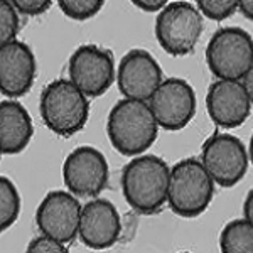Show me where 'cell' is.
<instances>
[{
  "instance_id": "cell-1",
  "label": "cell",
  "mask_w": 253,
  "mask_h": 253,
  "mask_svg": "<svg viewBox=\"0 0 253 253\" xmlns=\"http://www.w3.org/2000/svg\"><path fill=\"white\" fill-rule=\"evenodd\" d=\"M170 169L164 159L145 154L135 156L124 167L122 193L138 214H157L167 203Z\"/></svg>"
},
{
  "instance_id": "cell-2",
  "label": "cell",
  "mask_w": 253,
  "mask_h": 253,
  "mask_svg": "<svg viewBox=\"0 0 253 253\" xmlns=\"http://www.w3.org/2000/svg\"><path fill=\"white\" fill-rule=\"evenodd\" d=\"M107 133L113 149L122 156L135 157L156 142L159 124L147 101L124 98L110 110Z\"/></svg>"
},
{
  "instance_id": "cell-3",
  "label": "cell",
  "mask_w": 253,
  "mask_h": 253,
  "mask_svg": "<svg viewBox=\"0 0 253 253\" xmlns=\"http://www.w3.org/2000/svg\"><path fill=\"white\" fill-rule=\"evenodd\" d=\"M44 125L59 137H73L83 130L89 117L88 96L71 80L51 81L41 93Z\"/></svg>"
},
{
  "instance_id": "cell-4",
  "label": "cell",
  "mask_w": 253,
  "mask_h": 253,
  "mask_svg": "<svg viewBox=\"0 0 253 253\" xmlns=\"http://www.w3.org/2000/svg\"><path fill=\"white\" fill-rule=\"evenodd\" d=\"M214 196V181L203 161L182 159L170 169L167 205L181 218L203 214Z\"/></svg>"
},
{
  "instance_id": "cell-5",
  "label": "cell",
  "mask_w": 253,
  "mask_h": 253,
  "mask_svg": "<svg viewBox=\"0 0 253 253\" xmlns=\"http://www.w3.org/2000/svg\"><path fill=\"white\" fill-rule=\"evenodd\" d=\"M203 29V14L198 7L184 0L167 3L156 19V38L170 56L191 54Z\"/></svg>"
},
{
  "instance_id": "cell-6",
  "label": "cell",
  "mask_w": 253,
  "mask_h": 253,
  "mask_svg": "<svg viewBox=\"0 0 253 253\" xmlns=\"http://www.w3.org/2000/svg\"><path fill=\"white\" fill-rule=\"evenodd\" d=\"M206 64L218 80H242L253 64V38L240 27L216 31L206 46Z\"/></svg>"
},
{
  "instance_id": "cell-7",
  "label": "cell",
  "mask_w": 253,
  "mask_h": 253,
  "mask_svg": "<svg viewBox=\"0 0 253 253\" xmlns=\"http://www.w3.org/2000/svg\"><path fill=\"white\" fill-rule=\"evenodd\" d=\"M201 161L216 184L233 187L247 174L250 157L238 137L214 133L203 144Z\"/></svg>"
},
{
  "instance_id": "cell-8",
  "label": "cell",
  "mask_w": 253,
  "mask_h": 253,
  "mask_svg": "<svg viewBox=\"0 0 253 253\" xmlns=\"http://www.w3.org/2000/svg\"><path fill=\"white\" fill-rule=\"evenodd\" d=\"M69 80L86 96H101L117 80L115 61L108 49L95 44L80 46L69 58Z\"/></svg>"
},
{
  "instance_id": "cell-9",
  "label": "cell",
  "mask_w": 253,
  "mask_h": 253,
  "mask_svg": "<svg viewBox=\"0 0 253 253\" xmlns=\"http://www.w3.org/2000/svg\"><path fill=\"white\" fill-rule=\"evenodd\" d=\"M81 211L78 196L71 191H51L36 211V224L42 235L69 245L80 233Z\"/></svg>"
},
{
  "instance_id": "cell-10",
  "label": "cell",
  "mask_w": 253,
  "mask_h": 253,
  "mask_svg": "<svg viewBox=\"0 0 253 253\" xmlns=\"http://www.w3.org/2000/svg\"><path fill=\"white\" fill-rule=\"evenodd\" d=\"M63 181L78 198H96L108 184L107 159L95 147H78L64 161Z\"/></svg>"
},
{
  "instance_id": "cell-11",
  "label": "cell",
  "mask_w": 253,
  "mask_h": 253,
  "mask_svg": "<svg viewBox=\"0 0 253 253\" xmlns=\"http://www.w3.org/2000/svg\"><path fill=\"white\" fill-rule=\"evenodd\" d=\"M196 93L186 80L169 78L161 83L149 100V107L161 128L177 132L196 115Z\"/></svg>"
},
{
  "instance_id": "cell-12",
  "label": "cell",
  "mask_w": 253,
  "mask_h": 253,
  "mask_svg": "<svg viewBox=\"0 0 253 253\" xmlns=\"http://www.w3.org/2000/svg\"><path fill=\"white\" fill-rule=\"evenodd\" d=\"M162 81L164 76H162L161 64L145 49H132L118 64V89L130 100L149 101Z\"/></svg>"
},
{
  "instance_id": "cell-13",
  "label": "cell",
  "mask_w": 253,
  "mask_h": 253,
  "mask_svg": "<svg viewBox=\"0 0 253 253\" xmlns=\"http://www.w3.org/2000/svg\"><path fill=\"white\" fill-rule=\"evenodd\" d=\"M124 233L122 218L108 199H93L83 206L80 219V240L91 250H105L115 245Z\"/></svg>"
},
{
  "instance_id": "cell-14",
  "label": "cell",
  "mask_w": 253,
  "mask_h": 253,
  "mask_svg": "<svg viewBox=\"0 0 253 253\" xmlns=\"http://www.w3.org/2000/svg\"><path fill=\"white\" fill-rule=\"evenodd\" d=\"M206 110L210 118L218 126L236 128L250 117L252 101L242 81L218 80L208 88Z\"/></svg>"
},
{
  "instance_id": "cell-15",
  "label": "cell",
  "mask_w": 253,
  "mask_h": 253,
  "mask_svg": "<svg viewBox=\"0 0 253 253\" xmlns=\"http://www.w3.org/2000/svg\"><path fill=\"white\" fill-rule=\"evenodd\" d=\"M38 64L32 49L22 41H12L0 49V89L7 98L29 93L34 84Z\"/></svg>"
},
{
  "instance_id": "cell-16",
  "label": "cell",
  "mask_w": 253,
  "mask_h": 253,
  "mask_svg": "<svg viewBox=\"0 0 253 253\" xmlns=\"http://www.w3.org/2000/svg\"><path fill=\"white\" fill-rule=\"evenodd\" d=\"M34 126L26 108L15 100H3L0 105V150L3 156L20 154L29 145Z\"/></svg>"
},
{
  "instance_id": "cell-17",
  "label": "cell",
  "mask_w": 253,
  "mask_h": 253,
  "mask_svg": "<svg viewBox=\"0 0 253 253\" xmlns=\"http://www.w3.org/2000/svg\"><path fill=\"white\" fill-rule=\"evenodd\" d=\"M223 253H253V224L248 219H233L219 235Z\"/></svg>"
},
{
  "instance_id": "cell-18",
  "label": "cell",
  "mask_w": 253,
  "mask_h": 253,
  "mask_svg": "<svg viewBox=\"0 0 253 253\" xmlns=\"http://www.w3.org/2000/svg\"><path fill=\"white\" fill-rule=\"evenodd\" d=\"M20 214V196L9 177H0V230L5 231L17 221Z\"/></svg>"
},
{
  "instance_id": "cell-19",
  "label": "cell",
  "mask_w": 253,
  "mask_h": 253,
  "mask_svg": "<svg viewBox=\"0 0 253 253\" xmlns=\"http://www.w3.org/2000/svg\"><path fill=\"white\" fill-rule=\"evenodd\" d=\"M61 12L73 20H88L103 9L105 0H58Z\"/></svg>"
},
{
  "instance_id": "cell-20",
  "label": "cell",
  "mask_w": 253,
  "mask_h": 253,
  "mask_svg": "<svg viewBox=\"0 0 253 253\" xmlns=\"http://www.w3.org/2000/svg\"><path fill=\"white\" fill-rule=\"evenodd\" d=\"M19 32V10L10 0L0 2V44L15 41Z\"/></svg>"
},
{
  "instance_id": "cell-21",
  "label": "cell",
  "mask_w": 253,
  "mask_h": 253,
  "mask_svg": "<svg viewBox=\"0 0 253 253\" xmlns=\"http://www.w3.org/2000/svg\"><path fill=\"white\" fill-rule=\"evenodd\" d=\"M198 9L211 20H224L238 9V0H196Z\"/></svg>"
},
{
  "instance_id": "cell-22",
  "label": "cell",
  "mask_w": 253,
  "mask_h": 253,
  "mask_svg": "<svg viewBox=\"0 0 253 253\" xmlns=\"http://www.w3.org/2000/svg\"><path fill=\"white\" fill-rule=\"evenodd\" d=\"M27 252L31 253H64L68 252V245L58 242L47 235H41L31 240Z\"/></svg>"
},
{
  "instance_id": "cell-23",
  "label": "cell",
  "mask_w": 253,
  "mask_h": 253,
  "mask_svg": "<svg viewBox=\"0 0 253 253\" xmlns=\"http://www.w3.org/2000/svg\"><path fill=\"white\" fill-rule=\"evenodd\" d=\"M20 14L41 15L51 7L52 0H10Z\"/></svg>"
},
{
  "instance_id": "cell-24",
  "label": "cell",
  "mask_w": 253,
  "mask_h": 253,
  "mask_svg": "<svg viewBox=\"0 0 253 253\" xmlns=\"http://www.w3.org/2000/svg\"><path fill=\"white\" fill-rule=\"evenodd\" d=\"M135 7L145 12H161L169 3V0H130Z\"/></svg>"
},
{
  "instance_id": "cell-25",
  "label": "cell",
  "mask_w": 253,
  "mask_h": 253,
  "mask_svg": "<svg viewBox=\"0 0 253 253\" xmlns=\"http://www.w3.org/2000/svg\"><path fill=\"white\" fill-rule=\"evenodd\" d=\"M242 83H243L248 98H250V101H252V107H253V64H252V68L245 73V76L242 78Z\"/></svg>"
},
{
  "instance_id": "cell-26",
  "label": "cell",
  "mask_w": 253,
  "mask_h": 253,
  "mask_svg": "<svg viewBox=\"0 0 253 253\" xmlns=\"http://www.w3.org/2000/svg\"><path fill=\"white\" fill-rule=\"evenodd\" d=\"M243 216H245V219H248V221L253 224V189L247 194V198H245Z\"/></svg>"
},
{
  "instance_id": "cell-27",
  "label": "cell",
  "mask_w": 253,
  "mask_h": 253,
  "mask_svg": "<svg viewBox=\"0 0 253 253\" xmlns=\"http://www.w3.org/2000/svg\"><path fill=\"white\" fill-rule=\"evenodd\" d=\"M238 9L248 20H253V0H238Z\"/></svg>"
},
{
  "instance_id": "cell-28",
  "label": "cell",
  "mask_w": 253,
  "mask_h": 253,
  "mask_svg": "<svg viewBox=\"0 0 253 253\" xmlns=\"http://www.w3.org/2000/svg\"><path fill=\"white\" fill-rule=\"evenodd\" d=\"M248 157H250V162L253 164V133L250 138V147H248Z\"/></svg>"
}]
</instances>
